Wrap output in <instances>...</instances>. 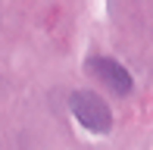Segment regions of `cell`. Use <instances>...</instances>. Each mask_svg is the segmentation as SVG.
Wrapping results in <instances>:
<instances>
[{
  "mask_svg": "<svg viewBox=\"0 0 153 150\" xmlns=\"http://www.w3.org/2000/svg\"><path fill=\"white\" fill-rule=\"evenodd\" d=\"M88 72H91L97 81H103L109 91H116V94H128V91H131V75L125 72L116 59H109V56H94V59H88Z\"/></svg>",
  "mask_w": 153,
  "mask_h": 150,
  "instance_id": "7a4b0ae2",
  "label": "cell"
},
{
  "mask_svg": "<svg viewBox=\"0 0 153 150\" xmlns=\"http://www.w3.org/2000/svg\"><path fill=\"white\" fill-rule=\"evenodd\" d=\"M72 113L85 128H91L97 134L113 128V113H109L106 100L100 94H94V91H75L72 94Z\"/></svg>",
  "mask_w": 153,
  "mask_h": 150,
  "instance_id": "6da1fadb",
  "label": "cell"
}]
</instances>
